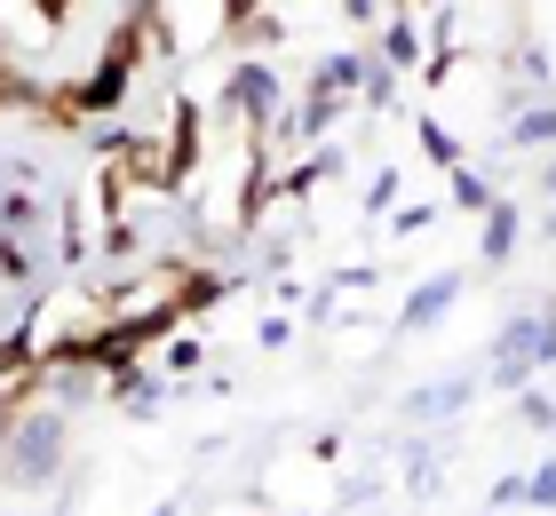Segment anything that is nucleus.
<instances>
[{"mask_svg":"<svg viewBox=\"0 0 556 516\" xmlns=\"http://www.w3.org/2000/svg\"><path fill=\"white\" fill-rule=\"evenodd\" d=\"M548 366H556V318L548 310H517V318L493 333V350H485L493 390H533V374H548Z\"/></svg>","mask_w":556,"mask_h":516,"instance_id":"1","label":"nucleus"},{"mask_svg":"<svg viewBox=\"0 0 556 516\" xmlns=\"http://www.w3.org/2000/svg\"><path fill=\"white\" fill-rule=\"evenodd\" d=\"M0 469H9L24 493L56 484V469H64V413L40 405V413H24V421H9V453H0Z\"/></svg>","mask_w":556,"mask_h":516,"instance_id":"2","label":"nucleus"},{"mask_svg":"<svg viewBox=\"0 0 556 516\" xmlns=\"http://www.w3.org/2000/svg\"><path fill=\"white\" fill-rule=\"evenodd\" d=\"M215 103H223V112H247L255 127H278V119H287V88H278V72H270V64H239L231 80H223Z\"/></svg>","mask_w":556,"mask_h":516,"instance_id":"3","label":"nucleus"},{"mask_svg":"<svg viewBox=\"0 0 556 516\" xmlns=\"http://www.w3.org/2000/svg\"><path fill=\"white\" fill-rule=\"evenodd\" d=\"M128 72H136V24H128V33H119V40L104 48L96 80H80V96H72V103H80V112H112V103L128 96Z\"/></svg>","mask_w":556,"mask_h":516,"instance_id":"4","label":"nucleus"},{"mask_svg":"<svg viewBox=\"0 0 556 516\" xmlns=\"http://www.w3.org/2000/svg\"><path fill=\"white\" fill-rule=\"evenodd\" d=\"M462 287H469V270H438V278H421V287L406 294V310H397V326H406V333H429L453 302H462Z\"/></svg>","mask_w":556,"mask_h":516,"instance_id":"5","label":"nucleus"},{"mask_svg":"<svg viewBox=\"0 0 556 516\" xmlns=\"http://www.w3.org/2000/svg\"><path fill=\"white\" fill-rule=\"evenodd\" d=\"M469 398H477V374H445V381H429V390H414V398H406V429L445 421V413H462Z\"/></svg>","mask_w":556,"mask_h":516,"instance_id":"6","label":"nucleus"},{"mask_svg":"<svg viewBox=\"0 0 556 516\" xmlns=\"http://www.w3.org/2000/svg\"><path fill=\"white\" fill-rule=\"evenodd\" d=\"M517 239H525V206L517 199H493L485 206V230H477V263H509V254H517Z\"/></svg>","mask_w":556,"mask_h":516,"instance_id":"7","label":"nucleus"},{"mask_svg":"<svg viewBox=\"0 0 556 516\" xmlns=\"http://www.w3.org/2000/svg\"><path fill=\"white\" fill-rule=\"evenodd\" d=\"M366 64H374V56H326V64L311 72V96H358V88H366Z\"/></svg>","mask_w":556,"mask_h":516,"instance_id":"8","label":"nucleus"},{"mask_svg":"<svg viewBox=\"0 0 556 516\" xmlns=\"http://www.w3.org/2000/svg\"><path fill=\"white\" fill-rule=\"evenodd\" d=\"M509 143H517V151H556V103H533V112H509Z\"/></svg>","mask_w":556,"mask_h":516,"instance_id":"9","label":"nucleus"},{"mask_svg":"<svg viewBox=\"0 0 556 516\" xmlns=\"http://www.w3.org/2000/svg\"><path fill=\"white\" fill-rule=\"evenodd\" d=\"M382 64H390V72H414V64H421V24H414V16H397L390 33H382Z\"/></svg>","mask_w":556,"mask_h":516,"instance_id":"10","label":"nucleus"},{"mask_svg":"<svg viewBox=\"0 0 556 516\" xmlns=\"http://www.w3.org/2000/svg\"><path fill=\"white\" fill-rule=\"evenodd\" d=\"M493 199H501V191H493V184H485V175H477L469 160H462V167H453V206H462V215H485V206H493Z\"/></svg>","mask_w":556,"mask_h":516,"instance_id":"11","label":"nucleus"},{"mask_svg":"<svg viewBox=\"0 0 556 516\" xmlns=\"http://www.w3.org/2000/svg\"><path fill=\"white\" fill-rule=\"evenodd\" d=\"M421 151H429V160H438V167H462V143H453V136H445L438 119H421Z\"/></svg>","mask_w":556,"mask_h":516,"instance_id":"12","label":"nucleus"},{"mask_svg":"<svg viewBox=\"0 0 556 516\" xmlns=\"http://www.w3.org/2000/svg\"><path fill=\"white\" fill-rule=\"evenodd\" d=\"M0 223H9V230H33V223H40V199H33V191H9V199H0Z\"/></svg>","mask_w":556,"mask_h":516,"instance_id":"13","label":"nucleus"},{"mask_svg":"<svg viewBox=\"0 0 556 516\" xmlns=\"http://www.w3.org/2000/svg\"><path fill=\"white\" fill-rule=\"evenodd\" d=\"M358 96H366V103H374V112H382V103H390V96H397V72H390V64H382V56H374V64H366V88H358Z\"/></svg>","mask_w":556,"mask_h":516,"instance_id":"14","label":"nucleus"},{"mask_svg":"<svg viewBox=\"0 0 556 516\" xmlns=\"http://www.w3.org/2000/svg\"><path fill=\"white\" fill-rule=\"evenodd\" d=\"M517 413H525V429H556V398H541V390H517Z\"/></svg>","mask_w":556,"mask_h":516,"instance_id":"15","label":"nucleus"},{"mask_svg":"<svg viewBox=\"0 0 556 516\" xmlns=\"http://www.w3.org/2000/svg\"><path fill=\"white\" fill-rule=\"evenodd\" d=\"M525 501H533V508H548V516H556V461H541V469H533V477H525Z\"/></svg>","mask_w":556,"mask_h":516,"instance_id":"16","label":"nucleus"},{"mask_svg":"<svg viewBox=\"0 0 556 516\" xmlns=\"http://www.w3.org/2000/svg\"><path fill=\"white\" fill-rule=\"evenodd\" d=\"M0 278H9V287H24V278H33V254H24V239H0Z\"/></svg>","mask_w":556,"mask_h":516,"instance_id":"17","label":"nucleus"},{"mask_svg":"<svg viewBox=\"0 0 556 516\" xmlns=\"http://www.w3.org/2000/svg\"><path fill=\"white\" fill-rule=\"evenodd\" d=\"M16 366H33V333H9V342H0V381H9Z\"/></svg>","mask_w":556,"mask_h":516,"instance_id":"18","label":"nucleus"},{"mask_svg":"<svg viewBox=\"0 0 556 516\" xmlns=\"http://www.w3.org/2000/svg\"><path fill=\"white\" fill-rule=\"evenodd\" d=\"M517 72H525V80H533V88H541V80H548V48L533 40V48H525V56H517Z\"/></svg>","mask_w":556,"mask_h":516,"instance_id":"19","label":"nucleus"},{"mask_svg":"<svg viewBox=\"0 0 556 516\" xmlns=\"http://www.w3.org/2000/svg\"><path fill=\"white\" fill-rule=\"evenodd\" d=\"M541 199H556V151H541Z\"/></svg>","mask_w":556,"mask_h":516,"instance_id":"20","label":"nucleus"},{"mask_svg":"<svg viewBox=\"0 0 556 516\" xmlns=\"http://www.w3.org/2000/svg\"><path fill=\"white\" fill-rule=\"evenodd\" d=\"M342 9H350V16H374V0H342Z\"/></svg>","mask_w":556,"mask_h":516,"instance_id":"21","label":"nucleus"},{"mask_svg":"<svg viewBox=\"0 0 556 516\" xmlns=\"http://www.w3.org/2000/svg\"><path fill=\"white\" fill-rule=\"evenodd\" d=\"M541 239H556V206H548V223H541Z\"/></svg>","mask_w":556,"mask_h":516,"instance_id":"22","label":"nucleus"},{"mask_svg":"<svg viewBox=\"0 0 556 516\" xmlns=\"http://www.w3.org/2000/svg\"><path fill=\"white\" fill-rule=\"evenodd\" d=\"M0 453H9V421H0Z\"/></svg>","mask_w":556,"mask_h":516,"instance_id":"23","label":"nucleus"},{"mask_svg":"<svg viewBox=\"0 0 556 516\" xmlns=\"http://www.w3.org/2000/svg\"><path fill=\"white\" fill-rule=\"evenodd\" d=\"M40 9H48V16H56V9H64V0H40Z\"/></svg>","mask_w":556,"mask_h":516,"instance_id":"24","label":"nucleus"},{"mask_svg":"<svg viewBox=\"0 0 556 516\" xmlns=\"http://www.w3.org/2000/svg\"><path fill=\"white\" fill-rule=\"evenodd\" d=\"M541 310H548V318H556V294H548V302H541Z\"/></svg>","mask_w":556,"mask_h":516,"instance_id":"25","label":"nucleus"},{"mask_svg":"<svg viewBox=\"0 0 556 516\" xmlns=\"http://www.w3.org/2000/svg\"><path fill=\"white\" fill-rule=\"evenodd\" d=\"M160 516H175V508H160Z\"/></svg>","mask_w":556,"mask_h":516,"instance_id":"26","label":"nucleus"}]
</instances>
